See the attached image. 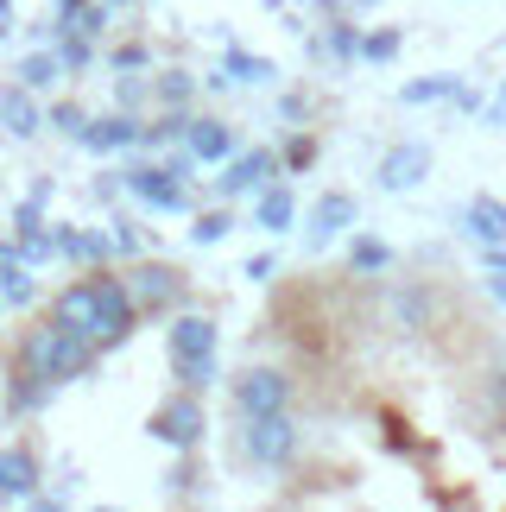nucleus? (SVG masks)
I'll use <instances>...</instances> for the list:
<instances>
[{"label": "nucleus", "instance_id": "obj_1", "mask_svg": "<svg viewBox=\"0 0 506 512\" xmlns=\"http://www.w3.org/2000/svg\"><path fill=\"white\" fill-rule=\"evenodd\" d=\"M102 354H108V348L95 342V336H83V329H70V323H57V317H38L32 329H19V342H13V361L32 367L38 380H51V386L95 373V361H102Z\"/></svg>", "mask_w": 506, "mask_h": 512}, {"label": "nucleus", "instance_id": "obj_2", "mask_svg": "<svg viewBox=\"0 0 506 512\" xmlns=\"http://www.w3.org/2000/svg\"><path fill=\"white\" fill-rule=\"evenodd\" d=\"M165 354H171V380L190 386V392H203L209 380H216V354H222V329L216 317H178L165 329Z\"/></svg>", "mask_w": 506, "mask_h": 512}, {"label": "nucleus", "instance_id": "obj_3", "mask_svg": "<svg viewBox=\"0 0 506 512\" xmlns=\"http://www.w3.org/2000/svg\"><path fill=\"white\" fill-rule=\"evenodd\" d=\"M146 430H152V443H165V449H203V430H209V411H203V399L190 386H178L171 399H159L152 405V418H146Z\"/></svg>", "mask_w": 506, "mask_h": 512}, {"label": "nucleus", "instance_id": "obj_4", "mask_svg": "<svg viewBox=\"0 0 506 512\" xmlns=\"http://www.w3.org/2000/svg\"><path fill=\"white\" fill-rule=\"evenodd\" d=\"M298 443H304V430L291 411H272V418H247V437H241V456L253 468H285L291 456H298Z\"/></svg>", "mask_w": 506, "mask_h": 512}, {"label": "nucleus", "instance_id": "obj_5", "mask_svg": "<svg viewBox=\"0 0 506 512\" xmlns=\"http://www.w3.org/2000/svg\"><path fill=\"white\" fill-rule=\"evenodd\" d=\"M228 392H235L241 424L247 418H272V411H291V373H279V367H241Z\"/></svg>", "mask_w": 506, "mask_h": 512}, {"label": "nucleus", "instance_id": "obj_6", "mask_svg": "<svg viewBox=\"0 0 506 512\" xmlns=\"http://www.w3.org/2000/svg\"><path fill=\"white\" fill-rule=\"evenodd\" d=\"M51 317L57 323H70V329H83V336H95L102 342V329H108V310H102V279H76V285H64L51 298Z\"/></svg>", "mask_w": 506, "mask_h": 512}, {"label": "nucleus", "instance_id": "obj_7", "mask_svg": "<svg viewBox=\"0 0 506 512\" xmlns=\"http://www.w3.org/2000/svg\"><path fill=\"white\" fill-rule=\"evenodd\" d=\"M127 285H133V298H140V317H165V310L184 298V272L165 266V260H140Z\"/></svg>", "mask_w": 506, "mask_h": 512}, {"label": "nucleus", "instance_id": "obj_8", "mask_svg": "<svg viewBox=\"0 0 506 512\" xmlns=\"http://www.w3.org/2000/svg\"><path fill=\"white\" fill-rule=\"evenodd\" d=\"M127 196H140V203L159 209V215L190 209V196H184V184H178V171H171V165H133L127 171Z\"/></svg>", "mask_w": 506, "mask_h": 512}, {"label": "nucleus", "instance_id": "obj_9", "mask_svg": "<svg viewBox=\"0 0 506 512\" xmlns=\"http://www.w3.org/2000/svg\"><path fill=\"white\" fill-rule=\"evenodd\" d=\"M279 165H285V152L253 146V152H235V159H228V171L216 177V184H222V196H247V190H266Z\"/></svg>", "mask_w": 506, "mask_h": 512}, {"label": "nucleus", "instance_id": "obj_10", "mask_svg": "<svg viewBox=\"0 0 506 512\" xmlns=\"http://www.w3.org/2000/svg\"><path fill=\"white\" fill-rule=\"evenodd\" d=\"M386 310H393V323L405 329V336H431V329H437V291L424 279H405Z\"/></svg>", "mask_w": 506, "mask_h": 512}, {"label": "nucleus", "instance_id": "obj_11", "mask_svg": "<svg viewBox=\"0 0 506 512\" xmlns=\"http://www.w3.org/2000/svg\"><path fill=\"white\" fill-rule=\"evenodd\" d=\"M424 171H431V146H424V140H405V146H393L380 159V190H393V196L399 190H418Z\"/></svg>", "mask_w": 506, "mask_h": 512}, {"label": "nucleus", "instance_id": "obj_12", "mask_svg": "<svg viewBox=\"0 0 506 512\" xmlns=\"http://www.w3.org/2000/svg\"><path fill=\"white\" fill-rule=\"evenodd\" d=\"M0 127H7L13 140H32V133L45 127V108H38V89H26V83L0 89Z\"/></svg>", "mask_w": 506, "mask_h": 512}, {"label": "nucleus", "instance_id": "obj_13", "mask_svg": "<svg viewBox=\"0 0 506 512\" xmlns=\"http://www.w3.org/2000/svg\"><path fill=\"white\" fill-rule=\"evenodd\" d=\"M184 146L197 152V165H228V159H235V127H228V121H209V114H203V121L184 127Z\"/></svg>", "mask_w": 506, "mask_h": 512}, {"label": "nucleus", "instance_id": "obj_14", "mask_svg": "<svg viewBox=\"0 0 506 512\" xmlns=\"http://www.w3.org/2000/svg\"><path fill=\"white\" fill-rule=\"evenodd\" d=\"M348 228H355V196H348V190H329L323 203L310 209V247H329Z\"/></svg>", "mask_w": 506, "mask_h": 512}, {"label": "nucleus", "instance_id": "obj_15", "mask_svg": "<svg viewBox=\"0 0 506 512\" xmlns=\"http://www.w3.org/2000/svg\"><path fill=\"white\" fill-rule=\"evenodd\" d=\"M51 380H38V373L32 367H19V361H7V411H13V418H32V411L38 405H51Z\"/></svg>", "mask_w": 506, "mask_h": 512}, {"label": "nucleus", "instance_id": "obj_16", "mask_svg": "<svg viewBox=\"0 0 506 512\" xmlns=\"http://www.w3.org/2000/svg\"><path fill=\"white\" fill-rule=\"evenodd\" d=\"M291 222H298V196H291V184H266L260 196H253V228L285 234Z\"/></svg>", "mask_w": 506, "mask_h": 512}, {"label": "nucleus", "instance_id": "obj_17", "mask_svg": "<svg viewBox=\"0 0 506 512\" xmlns=\"http://www.w3.org/2000/svg\"><path fill=\"white\" fill-rule=\"evenodd\" d=\"M140 121H133V114H102V121H89L83 127V146L89 152H121V146H140Z\"/></svg>", "mask_w": 506, "mask_h": 512}, {"label": "nucleus", "instance_id": "obj_18", "mask_svg": "<svg viewBox=\"0 0 506 512\" xmlns=\"http://www.w3.org/2000/svg\"><path fill=\"white\" fill-rule=\"evenodd\" d=\"M462 228H469L481 247H506V203L500 196H475V203L462 209Z\"/></svg>", "mask_w": 506, "mask_h": 512}, {"label": "nucleus", "instance_id": "obj_19", "mask_svg": "<svg viewBox=\"0 0 506 512\" xmlns=\"http://www.w3.org/2000/svg\"><path fill=\"white\" fill-rule=\"evenodd\" d=\"M0 298H7V304H32V298H38L32 260H26L19 247H7V241H0Z\"/></svg>", "mask_w": 506, "mask_h": 512}, {"label": "nucleus", "instance_id": "obj_20", "mask_svg": "<svg viewBox=\"0 0 506 512\" xmlns=\"http://www.w3.org/2000/svg\"><path fill=\"white\" fill-rule=\"evenodd\" d=\"M0 475H7L13 500H32L38 494V456H32V449H0Z\"/></svg>", "mask_w": 506, "mask_h": 512}, {"label": "nucleus", "instance_id": "obj_21", "mask_svg": "<svg viewBox=\"0 0 506 512\" xmlns=\"http://www.w3.org/2000/svg\"><path fill=\"white\" fill-rule=\"evenodd\" d=\"M456 89H462L456 76L437 70V76H418V83H399V102H405V108H431V102H450Z\"/></svg>", "mask_w": 506, "mask_h": 512}, {"label": "nucleus", "instance_id": "obj_22", "mask_svg": "<svg viewBox=\"0 0 506 512\" xmlns=\"http://www.w3.org/2000/svg\"><path fill=\"white\" fill-rule=\"evenodd\" d=\"M57 241H64V253H70V260H95V266H108V253L121 247L114 234H76V228H64Z\"/></svg>", "mask_w": 506, "mask_h": 512}, {"label": "nucleus", "instance_id": "obj_23", "mask_svg": "<svg viewBox=\"0 0 506 512\" xmlns=\"http://www.w3.org/2000/svg\"><path fill=\"white\" fill-rule=\"evenodd\" d=\"M57 76H64V57H57V45H51V51H32L26 64H19V83H26V89H51Z\"/></svg>", "mask_w": 506, "mask_h": 512}, {"label": "nucleus", "instance_id": "obj_24", "mask_svg": "<svg viewBox=\"0 0 506 512\" xmlns=\"http://www.w3.org/2000/svg\"><path fill=\"white\" fill-rule=\"evenodd\" d=\"M348 266L355 272H386L393 266V247L374 241V234H355V241H348Z\"/></svg>", "mask_w": 506, "mask_h": 512}, {"label": "nucleus", "instance_id": "obj_25", "mask_svg": "<svg viewBox=\"0 0 506 512\" xmlns=\"http://www.w3.org/2000/svg\"><path fill=\"white\" fill-rule=\"evenodd\" d=\"M57 57H64V70H89L95 64V38L76 32V26H57Z\"/></svg>", "mask_w": 506, "mask_h": 512}, {"label": "nucleus", "instance_id": "obj_26", "mask_svg": "<svg viewBox=\"0 0 506 512\" xmlns=\"http://www.w3.org/2000/svg\"><path fill=\"white\" fill-rule=\"evenodd\" d=\"M399 45H405V32H399V26H380V32L361 38V57H367V64H393Z\"/></svg>", "mask_w": 506, "mask_h": 512}, {"label": "nucleus", "instance_id": "obj_27", "mask_svg": "<svg viewBox=\"0 0 506 512\" xmlns=\"http://www.w3.org/2000/svg\"><path fill=\"white\" fill-rule=\"evenodd\" d=\"M228 76H235V83H266V76H272V57H253L241 45H228Z\"/></svg>", "mask_w": 506, "mask_h": 512}, {"label": "nucleus", "instance_id": "obj_28", "mask_svg": "<svg viewBox=\"0 0 506 512\" xmlns=\"http://www.w3.org/2000/svg\"><path fill=\"white\" fill-rule=\"evenodd\" d=\"M228 228H235V215H228V209H203L197 228H190V241H197V247H216V241H228Z\"/></svg>", "mask_w": 506, "mask_h": 512}, {"label": "nucleus", "instance_id": "obj_29", "mask_svg": "<svg viewBox=\"0 0 506 512\" xmlns=\"http://www.w3.org/2000/svg\"><path fill=\"white\" fill-rule=\"evenodd\" d=\"M152 102L178 114V108L190 102V76H184V70H165V76H159V89H152Z\"/></svg>", "mask_w": 506, "mask_h": 512}, {"label": "nucleus", "instance_id": "obj_30", "mask_svg": "<svg viewBox=\"0 0 506 512\" xmlns=\"http://www.w3.org/2000/svg\"><path fill=\"white\" fill-rule=\"evenodd\" d=\"M45 127H57V133H70V140H83L89 114L76 108V102H51V108H45Z\"/></svg>", "mask_w": 506, "mask_h": 512}, {"label": "nucleus", "instance_id": "obj_31", "mask_svg": "<svg viewBox=\"0 0 506 512\" xmlns=\"http://www.w3.org/2000/svg\"><path fill=\"white\" fill-rule=\"evenodd\" d=\"M57 26H76V32H89V38H102V26H108V0H83L70 19H57Z\"/></svg>", "mask_w": 506, "mask_h": 512}, {"label": "nucleus", "instance_id": "obj_32", "mask_svg": "<svg viewBox=\"0 0 506 512\" xmlns=\"http://www.w3.org/2000/svg\"><path fill=\"white\" fill-rule=\"evenodd\" d=\"M317 165V140H310V133H291L285 140V171H310Z\"/></svg>", "mask_w": 506, "mask_h": 512}, {"label": "nucleus", "instance_id": "obj_33", "mask_svg": "<svg viewBox=\"0 0 506 512\" xmlns=\"http://www.w3.org/2000/svg\"><path fill=\"white\" fill-rule=\"evenodd\" d=\"M171 487H178V494H197L203 487V468H197V449H184V462L171 468Z\"/></svg>", "mask_w": 506, "mask_h": 512}, {"label": "nucleus", "instance_id": "obj_34", "mask_svg": "<svg viewBox=\"0 0 506 512\" xmlns=\"http://www.w3.org/2000/svg\"><path fill=\"white\" fill-rule=\"evenodd\" d=\"M329 45H336V57H361V32L355 26H336V32H329Z\"/></svg>", "mask_w": 506, "mask_h": 512}, {"label": "nucleus", "instance_id": "obj_35", "mask_svg": "<svg viewBox=\"0 0 506 512\" xmlns=\"http://www.w3.org/2000/svg\"><path fill=\"white\" fill-rule=\"evenodd\" d=\"M114 70H146V45H121L114 51Z\"/></svg>", "mask_w": 506, "mask_h": 512}, {"label": "nucleus", "instance_id": "obj_36", "mask_svg": "<svg viewBox=\"0 0 506 512\" xmlns=\"http://www.w3.org/2000/svg\"><path fill=\"white\" fill-rule=\"evenodd\" d=\"M272 272H279V260H272V253H260V260H247V279L260 285V279H272Z\"/></svg>", "mask_w": 506, "mask_h": 512}, {"label": "nucleus", "instance_id": "obj_37", "mask_svg": "<svg viewBox=\"0 0 506 512\" xmlns=\"http://www.w3.org/2000/svg\"><path fill=\"white\" fill-rule=\"evenodd\" d=\"M488 291H494V304H506V272H488Z\"/></svg>", "mask_w": 506, "mask_h": 512}, {"label": "nucleus", "instance_id": "obj_38", "mask_svg": "<svg viewBox=\"0 0 506 512\" xmlns=\"http://www.w3.org/2000/svg\"><path fill=\"white\" fill-rule=\"evenodd\" d=\"M488 272H506V247H488Z\"/></svg>", "mask_w": 506, "mask_h": 512}, {"label": "nucleus", "instance_id": "obj_39", "mask_svg": "<svg viewBox=\"0 0 506 512\" xmlns=\"http://www.w3.org/2000/svg\"><path fill=\"white\" fill-rule=\"evenodd\" d=\"M51 7H57V19H70L76 7H83V0H51Z\"/></svg>", "mask_w": 506, "mask_h": 512}, {"label": "nucleus", "instance_id": "obj_40", "mask_svg": "<svg viewBox=\"0 0 506 512\" xmlns=\"http://www.w3.org/2000/svg\"><path fill=\"white\" fill-rule=\"evenodd\" d=\"M494 399H500V405H506V367H500V373H494Z\"/></svg>", "mask_w": 506, "mask_h": 512}, {"label": "nucleus", "instance_id": "obj_41", "mask_svg": "<svg viewBox=\"0 0 506 512\" xmlns=\"http://www.w3.org/2000/svg\"><path fill=\"white\" fill-rule=\"evenodd\" d=\"M494 121H506V89H500V95H494Z\"/></svg>", "mask_w": 506, "mask_h": 512}, {"label": "nucleus", "instance_id": "obj_42", "mask_svg": "<svg viewBox=\"0 0 506 512\" xmlns=\"http://www.w3.org/2000/svg\"><path fill=\"white\" fill-rule=\"evenodd\" d=\"M13 500V487H7V475H0V506H7Z\"/></svg>", "mask_w": 506, "mask_h": 512}, {"label": "nucleus", "instance_id": "obj_43", "mask_svg": "<svg viewBox=\"0 0 506 512\" xmlns=\"http://www.w3.org/2000/svg\"><path fill=\"white\" fill-rule=\"evenodd\" d=\"M0 13H7V19H13V0H0Z\"/></svg>", "mask_w": 506, "mask_h": 512}, {"label": "nucleus", "instance_id": "obj_44", "mask_svg": "<svg viewBox=\"0 0 506 512\" xmlns=\"http://www.w3.org/2000/svg\"><path fill=\"white\" fill-rule=\"evenodd\" d=\"M355 7H380V0H355Z\"/></svg>", "mask_w": 506, "mask_h": 512}, {"label": "nucleus", "instance_id": "obj_45", "mask_svg": "<svg viewBox=\"0 0 506 512\" xmlns=\"http://www.w3.org/2000/svg\"><path fill=\"white\" fill-rule=\"evenodd\" d=\"M108 7H127V0H108Z\"/></svg>", "mask_w": 506, "mask_h": 512}, {"label": "nucleus", "instance_id": "obj_46", "mask_svg": "<svg viewBox=\"0 0 506 512\" xmlns=\"http://www.w3.org/2000/svg\"><path fill=\"white\" fill-rule=\"evenodd\" d=\"M323 7H336V0H323Z\"/></svg>", "mask_w": 506, "mask_h": 512}]
</instances>
